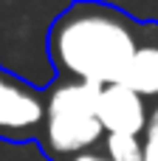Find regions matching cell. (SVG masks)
<instances>
[{"instance_id": "5b68a950", "label": "cell", "mask_w": 158, "mask_h": 161, "mask_svg": "<svg viewBox=\"0 0 158 161\" xmlns=\"http://www.w3.org/2000/svg\"><path fill=\"white\" fill-rule=\"evenodd\" d=\"M122 85H127L130 91H136L144 99L158 96V40H144L136 51V57L130 59Z\"/></svg>"}, {"instance_id": "7a4b0ae2", "label": "cell", "mask_w": 158, "mask_h": 161, "mask_svg": "<svg viewBox=\"0 0 158 161\" xmlns=\"http://www.w3.org/2000/svg\"><path fill=\"white\" fill-rule=\"evenodd\" d=\"M102 88L79 79H54L45 91V125L42 147L57 161H68L105 144V127L99 122Z\"/></svg>"}, {"instance_id": "ba28073f", "label": "cell", "mask_w": 158, "mask_h": 161, "mask_svg": "<svg viewBox=\"0 0 158 161\" xmlns=\"http://www.w3.org/2000/svg\"><path fill=\"white\" fill-rule=\"evenodd\" d=\"M68 161H110L102 150H88V153H82V156H74V158H68Z\"/></svg>"}, {"instance_id": "277c9868", "label": "cell", "mask_w": 158, "mask_h": 161, "mask_svg": "<svg viewBox=\"0 0 158 161\" xmlns=\"http://www.w3.org/2000/svg\"><path fill=\"white\" fill-rule=\"evenodd\" d=\"M150 105L144 96L130 91L127 85L116 82L102 88L99 96V122L105 133H119V136H144L147 122H150Z\"/></svg>"}, {"instance_id": "8992f818", "label": "cell", "mask_w": 158, "mask_h": 161, "mask_svg": "<svg viewBox=\"0 0 158 161\" xmlns=\"http://www.w3.org/2000/svg\"><path fill=\"white\" fill-rule=\"evenodd\" d=\"M102 153L110 161H144V142L141 136H119V133H107Z\"/></svg>"}, {"instance_id": "52a82bcc", "label": "cell", "mask_w": 158, "mask_h": 161, "mask_svg": "<svg viewBox=\"0 0 158 161\" xmlns=\"http://www.w3.org/2000/svg\"><path fill=\"white\" fill-rule=\"evenodd\" d=\"M141 142H144V161H158V105L150 110V122Z\"/></svg>"}, {"instance_id": "3957f363", "label": "cell", "mask_w": 158, "mask_h": 161, "mask_svg": "<svg viewBox=\"0 0 158 161\" xmlns=\"http://www.w3.org/2000/svg\"><path fill=\"white\" fill-rule=\"evenodd\" d=\"M45 125V93L37 82L0 71V139L28 142L42 136Z\"/></svg>"}, {"instance_id": "6da1fadb", "label": "cell", "mask_w": 158, "mask_h": 161, "mask_svg": "<svg viewBox=\"0 0 158 161\" xmlns=\"http://www.w3.org/2000/svg\"><path fill=\"white\" fill-rule=\"evenodd\" d=\"M144 31L147 25L113 3H71L48 31V59L57 79L107 88L124 79Z\"/></svg>"}]
</instances>
